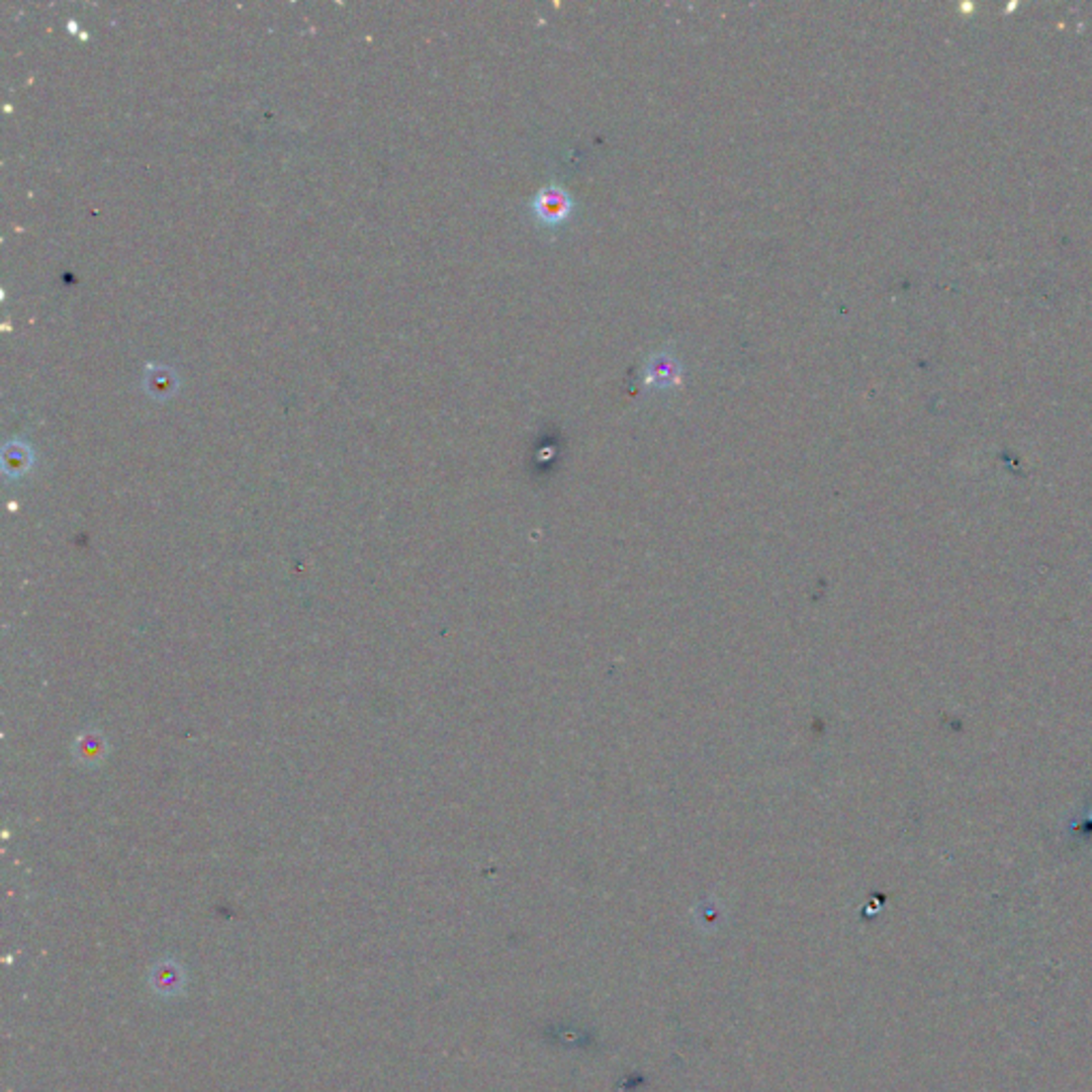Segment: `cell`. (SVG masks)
Segmentation results:
<instances>
[{"mask_svg": "<svg viewBox=\"0 0 1092 1092\" xmlns=\"http://www.w3.org/2000/svg\"><path fill=\"white\" fill-rule=\"evenodd\" d=\"M529 214L538 227L544 228H557L566 225L577 212V201L570 195V190L562 184L551 182L542 186L538 193L529 199Z\"/></svg>", "mask_w": 1092, "mask_h": 1092, "instance_id": "obj_1", "label": "cell"}, {"mask_svg": "<svg viewBox=\"0 0 1092 1092\" xmlns=\"http://www.w3.org/2000/svg\"><path fill=\"white\" fill-rule=\"evenodd\" d=\"M640 380H643L645 387L655 391H675L681 387L682 363L671 344L649 354L643 361V367H640Z\"/></svg>", "mask_w": 1092, "mask_h": 1092, "instance_id": "obj_2", "label": "cell"}]
</instances>
